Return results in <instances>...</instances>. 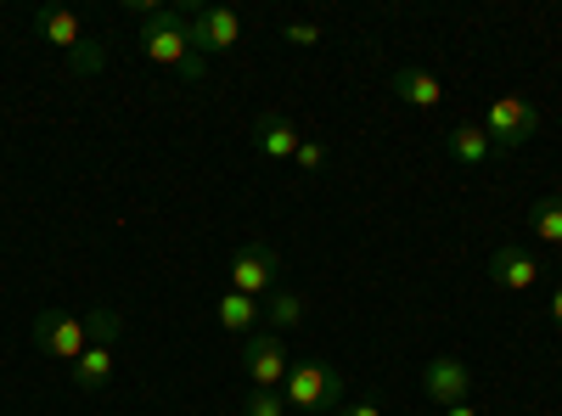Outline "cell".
I'll return each mask as SVG.
<instances>
[{
  "label": "cell",
  "mask_w": 562,
  "mask_h": 416,
  "mask_svg": "<svg viewBox=\"0 0 562 416\" xmlns=\"http://www.w3.org/2000/svg\"><path fill=\"white\" fill-rule=\"evenodd\" d=\"M540 108L529 102V97H501V102H490V113H484V135L495 147H506V153H518V147H529L535 135H540Z\"/></svg>",
  "instance_id": "obj_4"
},
{
  "label": "cell",
  "mask_w": 562,
  "mask_h": 416,
  "mask_svg": "<svg viewBox=\"0 0 562 416\" xmlns=\"http://www.w3.org/2000/svg\"><path fill=\"white\" fill-rule=\"evenodd\" d=\"M299 321H304V299H299L293 288H276V293L265 299V327H270L276 338H281V333H293Z\"/></svg>",
  "instance_id": "obj_17"
},
{
  "label": "cell",
  "mask_w": 562,
  "mask_h": 416,
  "mask_svg": "<svg viewBox=\"0 0 562 416\" xmlns=\"http://www.w3.org/2000/svg\"><path fill=\"white\" fill-rule=\"evenodd\" d=\"M288 411V400H281V389H254L243 400V416H281Z\"/></svg>",
  "instance_id": "obj_18"
},
{
  "label": "cell",
  "mask_w": 562,
  "mask_h": 416,
  "mask_svg": "<svg viewBox=\"0 0 562 416\" xmlns=\"http://www.w3.org/2000/svg\"><path fill=\"white\" fill-rule=\"evenodd\" d=\"M243 40V18L225 12V7H192V45L198 57H220V52H237Z\"/></svg>",
  "instance_id": "obj_7"
},
{
  "label": "cell",
  "mask_w": 562,
  "mask_h": 416,
  "mask_svg": "<svg viewBox=\"0 0 562 416\" xmlns=\"http://www.w3.org/2000/svg\"><path fill=\"white\" fill-rule=\"evenodd\" d=\"M293 164H299L304 175H315V169H326V147H321V142H299V153H293Z\"/></svg>",
  "instance_id": "obj_20"
},
{
  "label": "cell",
  "mask_w": 562,
  "mask_h": 416,
  "mask_svg": "<svg viewBox=\"0 0 562 416\" xmlns=\"http://www.w3.org/2000/svg\"><path fill=\"white\" fill-rule=\"evenodd\" d=\"M34 344H40V355H52V360H79L85 349H90V321L85 315H57V310H45V315H34Z\"/></svg>",
  "instance_id": "obj_6"
},
{
  "label": "cell",
  "mask_w": 562,
  "mask_h": 416,
  "mask_svg": "<svg viewBox=\"0 0 562 416\" xmlns=\"http://www.w3.org/2000/svg\"><path fill=\"white\" fill-rule=\"evenodd\" d=\"M254 142H259V153H265V158L288 164V158L299 153L304 135L293 130V119H288V113H259V119H254Z\"/></svg>",
  "instance_id": "obj_12"
},
{
  "label": "cell",
  "mask_w": 562,
  "mask_h": 416,
  "mask_svg": "<svg viewBox=\"0 0 562 416\" xmlns=\"http://www.w3.org/2000/svg\"><path fill=\"white\" fill-rule=\"evenodd\" d=\"M529 231H535V243L562 248V187H551V192L529 209Z\"/></svg>",
  "instance_id": "obj_16"
},
{
  "label": "cell",
  "mask_w": 562,
  "mask_h": 416,
  "mask_svg": "<svg viewBox=\"0 0 562 416\" xmlns=\"http://www.w3.org/2000/svg\"><path fill=\"white\" fill-rule=\"evenodd\" d=\"M389 85H394V97H400L405 108H416V113H439V102H445V85H439V74H428V68H400Z\"/></svg>",
  "instance_id": "obj_11"
},
{
  "label": "cell",
  "mask_w": 562,
  "mask_h": 416,
  "mask_svg": "<svg viewBox=\"0 0 562 416\" xmlns=\"http://www.w3.org/2000/svg\"><path fill=\"white\" fill-rule=\"evenodd\" d=\"M243 372L254 378V389H281L288 383V349H281V338L276 333H254L248 344H243Z\"/></svg>",
  "instance_id": "obj_8"
},
{
  "label": "cell",
  "mask_w": 562,
  "mask_h": 416,
  "mask_svg": "<svg viewBox=\"0 0 562 416\" xmlns=\"http://www.w3.org/2000/svg\"><path fill=\"white\" fill-rule=\"evenodd\" d=\"M422 389H428V400L434 405H461L467 400V389H473V372L456 360V355H439V360H428L422 366Z\"/></svg>",
  "instance_id": "obj_9"
},
{
  "label": "cell",
  "mask_w": 562,
  "mask_h": 416,
  "mask_svg": "<svg viewBox=\"0 0 562 416\" xmlns=\"http://www.w3.org/2000/svg\"><path fill=\"white\" fill-rule=\"evenodd\" d=\"M281 400H288L293 411H338L344 378L326 360H299L288 372V383H281Z\"/></svg>",
  "instance_id": "obj_3"
},
{
  "label": "cell",
  "mask_w": 562,
  "mask_h": 416,
  "mask_svg": "<svg viewBox=\"0 0 562 416\" xmlns=\"http://www.w3.org/2000/svg\"><path fill=\"white\" fill-rule=\"evenodd\" d=\"M445 153H450L461 169H484V164L495 158V142L484 135V124H456V130H445Z\"/></svg>",
  "instance_id": "obj_13"
},
{
  "label": "cell",
  "mask_w": 562,
  "mask_h": 416,
  "mask_svg": "<svg viewBox=\"0 0 562 416\" xmlns=\"http://www.w3.org/2000/svg\"><path fill=\"white\" fill-rule=\"evenodd\" d=\"M333 416H383V405H378V400H366V405H338Z\"/></svg>",
  "instance_id": "obj_21"
},
{
  "label": "cell",
  "mask_w": 562,
  "mask_h": 416,
  "mask_svg": "<svg viewBox=\"0 0 562 416\" xmlns=\"http://www.w3.org/2000/svg\"><path fill=\"white\" fill-rule=\"evenodd\" d=\"M231 288L265 304L281 288V254L270 243H243L237 254H231Z\"/></svg>",
  "instance_id": "obj_5"
},
{
  "label": "cell",
  "mask_w": 562,
  "mask_h": 416,
  "mask_svg": "<svg viewBox=\"0 0 562 416\" xmlns=\"http://www.w3.org/2000/svg\"><path fill=\"white\" fill-rule=\"evenodd\" d=\"M321 23H281V40H288V45H321Z\"/></svg>",
  "instance_id": "obj_19"
},
{
  "label": "cell",
  "mask_w": 562,
  "mask_h": 416,
  "mask_svg": "<svg viewBox=\"0 0 562 416\" xmlns=\"http://www.w3.org/2000/svg\"><path fill=\"white\" fill-rule=\"evenodd\" d=\"M34 34H40L45 45H57V52H68L74 74H97V68L108 63V52L85 34V23H79L74 12H63V7H40V12H34Z\"/></svg>",
  "instance_id": "obj_2"
},
{
  "label": "cell",
  "mask_w": 562,
  "mask_h": 416,
  "mask_svg": "<svg viewBox=\"0 0 562 416\" xmlns=\"http://www.w3.org/2000/svg\"><path fill=\"white\" fill-rule=\"evenodd\" d=\"M551 321H557V327H562V288L551 293Z\"/></svg>",
  "instance_id": "obj_23"
},
{
  "label": "cell",
  "mask_w": 562,
  "mask_h": 416,
  "mask_svg": "<svg viewBox=\"0 0 562 416\" xmlns=\"http://www.w3.org/2000/svg\"><path fill=\"white\" fill-rule=\"evenodd\" d=\"M140 52H147V63H158V68H175L186 85L209 79V63L198 57V45H192V12L153 7L147 23H140Z\"/></svg>",
  "instance_id": "obj_1"
},
{
  "label": "cell",
  "mask_w": 562,
  "mask_h": 416,
  "mask_svg": "<svg viewBox=\"0 0 562 416\" xmlns=\"http://www.w3.org/2000/svg\"><path fill=\"white\" fill-rule=\"evenodd\" d=\"M445 416H479V411H473V405L461 400V405H445Z\"/></svg>",
  "instance_id": "obj_22"
},
{
  "label": "cell",
  "mask_w": 562,
  "mask_h": 416,
  "mask_svg": "<svg viewBox=\"0 0 562 416\" xmlns=\"http://www.w3.org/2000/svg\"><path fill=\"white\" fill-rule=\"evenodd\" d=\"M214 315H220V327L231 333V338H254V327L265 321V304L259 299H248V293H220V304H214Z\"/></svg>",
  "instance_id": "obj_14"
},
{
  "label": "cell",
  "mask_w": 562,
  "mask_h": 416,
  "mask_svg": "<svg viewBox=\"0 0 562 416\" xmlns=\"http://www.w3.org/2000/svg\"><path fill=\"white\" fill-rule=\"evenodd\" d=\"M68 372H74V389H79V394H102V389L113 383V349H108V344H90V349L68 366Z\"/></svg>",
  "instance_id": "obj_15"
},
{
  "label": "cell",
  "mask_w": 562,
  "mask_h": 416,
  "mask_svg": "<svg viewBox=\"0 0 562 416\" xmlns=\"http://www.w3.org/2000/svg\"><path fill=\"white\" fill-rule=\"evenodd\" d=\"M490 282L501 293H529L540 282V259L529 248H495L490 254Z\"/></svg>",
  "instance_id": "obj_10"
}]
</instances>
